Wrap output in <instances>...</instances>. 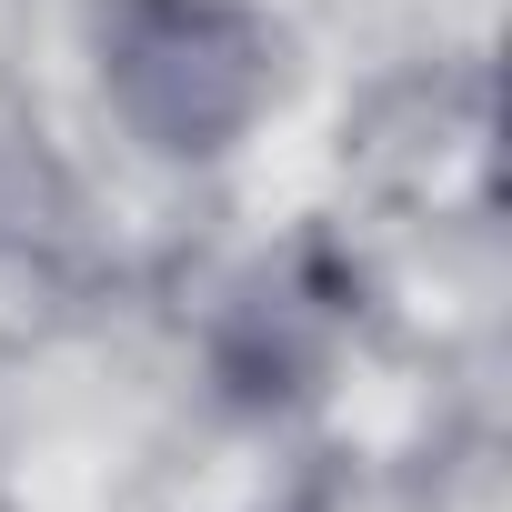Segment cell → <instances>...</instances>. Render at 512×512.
<instances>
[{
  "label": "cell",
  "mask_w": 512,
  "mask_h": 512,
  "mask_svg": "<svg viewBox=\"0 0 512 512\" xmlns=\"http://www.w3.org/2000/svg\"><path fill=\"white\" fill-rule=\"evenodd\" d=\"M111 81L161 151H211L262 91V41L221 0H121Z\"/></svg>",
  "instance_id": "1"
}]
</instances>
